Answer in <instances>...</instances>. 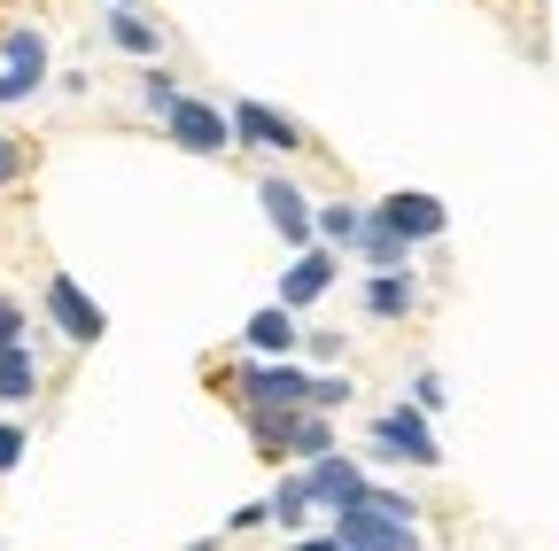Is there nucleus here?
<instances>
[{
  "label": "nucleus",
  "mask_w": 559,
  "mask_h": 551,
  "mask_svg": "<svg viewBox=\"0 0 559 551\" xmlns=\"http://www.w3.org/2000/svg\"><path fill=\"white\" fill-rule=\"evenodd\" d=\"M257 211H264V226L288 241V249H311L319 241V202L288 171H257Z\"/></svg>",
  "instance_id": "4"
},
{
  "label": "nucleus",
  "mask_w": 559,
  "mask_h": 551,
  "mask_svg": "<svg viewBox=\"0 0 559 551\" xmlns=\"http://www.w3.org/2000/svg\"><path fill=\"white\" fill-rule=\"evenodd\" d=\"M24 451H32L24 420H0V474H16V466H24Z\"/></svg>",
  "instance_id": "24"
},
{
  "label": "nucleus",
  "mask_w": 559,
  "mask_h": 551,
  "mask_svg": "<svg viewBox=\"0 0 559 551\" xmlns=\"http://www.w3.org/2000/svg\"><path fill=\"white\" fill-rule=\"evenodd\" d=\"M366 311L373 319H404L412 311V272H366Z\"/></svg>",
  "instance_id": "19"
},
{
  "label": "nucleus",
  "mask_w": 559,
  "mask_h": 551,
  "mask_svg": "<svg viewBox=\"0 0 559 551\" xmlns=\"http://www.w3.org/2000/svg\"><path fill=\"white\" fill-rule=\"evenodd\" d=\"M24 164H32V156H24V141H9V132H0V187H16V179H24Z\"/></svg>",
  "instance_id": "27"
},
{
  "label": "nucleus",
  "mask_w": 559,
  "mask_h": 551,
  "mask_svg": "<svg viewBox=\"0 0 559 551\" xmlns=\"http://www.w3.org/2000/svg\"><path fill=\"white\" fill-rule=\"evenodd\" d=\"M366 443H373V458H396V466H443V443L428 428V411H412V404H389L366 428Z\"/></svg>",
  "instance_id": "6"
},
{
  "label": "nucleus",
  "mask_w": 559,
  "mask_h": 551,
  "mask_svg": "<svg viewBox=\"0 0 559 551\" xmlns=\"http://www.w3.org/2000/svg\"><path fill=\"white\" fill-rule=\"evenodd\" d=\"M373 218L396 233V241H443V226H451V211H443V194H419V187H396V194H381L373 202Z\"/></svg>",
  "instance_id": "10"
},
{
  "label": "nucleus",
  "mask_w": 559,
  "mask_h": 551,
  "mask_svg": "<svg viewBox=\"0 0 559 551\" xmlns=\"http://www.w3.org/2000/svg\"><path fill=\"white\" fill-rule=\"evenodd\" d=\"M288 551H342V543H334V536H296Z\"/></svg>",
  "instance_id": "28"
},
{
  "label": "nucleus",
  "mask_w": 559,
  "mask_h": 551,
  "mask_svg": "<svg viewBox=\"0 0 559 551\" xmlns=\"http://www.w3.org/2000/svg\"><path fill=\"white\" fill-rule=\"evenodd\" d=\"M304 481H311V505L334 520V513H358L366 505V490H373V474L349 458V451H326V458H311L304 466Z\"/></svg>",
  "instance_id": "9"
},
{
  "label": "nucleus",
  "mask_w": 559,
  "mask_h": 551,
  "mask_svg": "<svg viewBox=\"0 0 559 551\" xmlns=\"http://www.w3.org/2000/svg\"><path fill=\"white\" fill-rule=\"evenodd\" d=\"M272 528H288V536H311V481H304V466H280V481H272Z\"/></svg>",
  "instance_id": "14"
},
{
  "label": "nucleus",
  "mask_w": 559,
  "mask_h": 551,
  "mask_svg": "<svg viewBox=\"0 0 559 551\" xmlns=\"http://www.w3.org/2000/svg\"><path fill=\"white\" fill-rule=\"evenodd\" d=\"M257 528H272V505H264V498H249V505L226 513V536H257Z\"/></svg>",
  "instance_id": "23"
},
{
  "label": "nucleus",
  "mask_w": 559,
  "mask_h": 551,
  "mask_svg": "<svg viewBox=\"0 0 559 551\" xmlns=\"http://www.w3.org/2000/svg\"><path fill=\"white\" fill-rule=\"evenodd\" d=\"M334 280H342V256H334L326 241H311V249H296V264H288V272H280V296H272V303L311 311V303H319Z\"/></svg>",
  "instance_id": "13"
},
{
  "label": "nucleus",
  "mask_w": 559,
  "mask_h": 551,
  "mask_svg": "<svg viewBox=\"0 0 559 551\" xmlns=\"http://www.w3.org/2000/svg\"><path fill=\"white\" fill-rule=\"evenodd\" d=\"M349 396H358V388H349V373H311V411H326V420H334Z\"/></svg>",
  "instance_id": "21"
},
{
  "label": "nucleus",
  "mask_w": 559,
  "mask_h": 551,
  "mask_svg": "<svg viewBox=\"0 0 559 551\" xmlns=\"http://www.w3.org/2000/svg\"><path fill=\"white\" fill-rule=\"evenodd\" d=\"M47 62H55V47L39 24H0V109L32 101L47 86Z\"/></svg>",
  "instance_id": "3"
},
{
  "label": "nucleus",
  "mask_w": 559,
  "mask_h": 551,
  "mask_svg": "<svg viewBox=\"0 0 559 551\" xmlns=\"http://www.w3.org/2000/svg\"><path fill=\"white\" fill-rule=\"evenodd\" d=\"M109 9H140V0H109Z\"/></svg>",
  "instance_id": "29"
},
{
  "label": "nucleus",
  "mask_w": 559,
  "mask_h": 551,
  "mask_svg": "<svg viewBox=\"0 0 559 551\" xmlns=\"http://www.w3.org/2000/svg\"><path fill=\"white\" fill-rule=\"evenodd\" d=\"M164 132H171V148H187V156H234V124H226V109L202 101V94H179V109L164 117Z\"/></svg>",
  "instance_id": "8"
},
{
  "label": "nucleus",
  "mask_w": 559,
  "mask_h": 551,
  "mask_svg": "<svg viewBox=\"0 0 559 551\" xmlns=\"http://www.w3.org/2000/svg\"><path fill=\"white\" fill-rule=\"evenodd\" d=\"M179 94H187V86L164 71V62H140V109H148V117H171V109H179Z\"/></svg>",
  "instance_id": "20"
},
{
  "label": "nucleus",
  "mask_w": 559,
  "mask_h": 551,
  "mask_svg": "<svg viewBox=\"0 0 559 551\" xmlns=\"http://www.w3.org/2000/svg\"><path fill=\"white\" fill-rule=\"evenodd\" d=\"M210 388L234 396L241 411H304V404H311V366H296V358H280V366L241 358V366H218V373H210Z\"/></svg>",
  "instance_id": "2"
},
{
  "label": "nucleus",
  "mask_w": 559,
  "mask_h": 551,
  "mask_svg": "<svg viewBox=\"0 0 559 551\" xmlns=\"http://www.w3.org/2000/svg\"><path fill=\"white\" fill-rule=\"evenodd\" d=\"M102 32H109V47L132 55V62H156V55H164V32L148 24V9H109Z\"/></svg>",
  "instance_id": "15"
},
{
  "label": "nucleus",
  "mask_w": 559,
  "mask_h": 551,
  "mask_svg": "<svg viewBox=\"0 0 559 551\" xmlns=\"http://www.w3.org/2000/svg\"><path fill=\"white\" fill-rule=\"evenodd\" d=\"M32 334V311L16 303V296H0V350H9V342H24Z\"/></svg>",
  "instance_id": "25"
},
{
  "label": "nucleus",
  "mask_w": 559,
  "mask_h": 551,
  "mask_svg": "<svg viewBox=\"0 0 559 551\" xmlns=\"http://www.w3.org/2000/svg\"><path fill=\"white\" fill-rule=\"evenodd\" d=\"M358 226H366V202H342V194L319 202V241H326L334 256H342V249H358Z\"/></svg>",
  "instance_id": "18"
},
{
  "label": "nucleus",
  "mask_w": 559,
  "mask_h": 551,
  "mask_svg": "<svg viewBox=\"0 0 559 551\" xmlns=\"http://www.w3.org/2000/svg\"><path fill=\"white\" fill-rule=\"evenodd\" d=\"M304 350H311V358H319V366L334 373V358L349 350V334H342V326H304Z\"/></svg>",
  "instance_id": "22"
},
{
  "label": "nucleus",
  "mask_w": 559,
  "mask_h": 551,
  "mask_svg": "<svg viewBox=\"0 0 559 551\" xmlns=\"http://www.w3.org/2000/svg\"><path fill=\"white\" fill-rule=\"evenodd\" d=\"M296 350H304V326H296L288 303H257V311L241 319V358L280 366V358H296Z\"/></svg>",
  "instance_id": "12"
},
{
  "label": "nucleus",
  "mask_w": 559,
  "mask_h": 551,
  "mask_svg": "<svg viewBox=\"0 0 559 551\" xmlns=\"http://www.w3.org/2000/svg\"><path fill=\"white\" fill-rule=\"evenodd\" d=\"M326 536L342 543V551H419V528L412 520H389V513H334L326 520Z\"/></svg>",
  "instance_id": "11"
},
{
  "label": "nucleus",
  "mask_w": 559,
  "mask_h": 551,
  "mask_svg": "<svg viewBox=\"0 0 559 551\" xmlns=\"http://www.w3.org/2000/svg\"><path fill=\"white\" fill-rule=\"evenodd\" d=\"M412 411H443V373H412Z\"/></svg>",
  "instance_id": "26"
},
{
  "label": "nucleus",
  "mask_w": 559,
  "mask_h": 551,
  "mask_svg": "<svg viewBox=\"0 0 559 551\" xmlns=\"http://www.w3.org/2000/svg\"><path fill=\"white\" fill-rule=\"evenodd\" d=\"M39 303H47V326L70 342V350H94V342L109 334V311H102L79 280H70V272H47V296H39Z\"/></svg>",
  "instance_id": "7"
},
{
  "label": "nucleus",
  "mask_w": 559,
  "mask_h": 551,
  "mask_svg": "<svg viewBox=\"0 0 559 551\" xmlns=\"http://www.w3.org/2000/svg\"><path fill=\"white\" fill-rule=\"evenodd\" d=\"M39 396V358H32V342H9L0 350V411H16Z\"/></svg>",
  "instance_id": "16"
},
{
  "label": "nucleus",
  "mask_w": 559,
  "mask_h": 551,
  "mask_svg": "<svg viewBox=\"0 0 559 551\" xmlns=\"http://www.w3.org/2000/svg\"><path fill=\"white\" fill-rule=\"evenodd\" d=\"M226 124H234V148H257V156H304V124L288 109H272L257 94L226 101Z\"/></svg>",
  "instance_id": "5"
},
{
  "label": "nucleus",
  "mask_w": 559,
  "mask_h": 551,
  "mask_svg": "<svg viewBox=\"0 0 559 551\" xmlns=\"http://www.w3.org/2000/svg\"><path fill=\"white\" fill-rule=\"evenodd\" d=\"M358 256L373 272H412V241H396L381 218H373V202H366V226H358Z\"/></svg>",
  "instance_id": "17"
},
{
  "label": "nucleus",
  "mask_w": 559,
  "mask_h": 551,
  "mask_svg": "<svg viewBox=\"0 0 559 551\" xmlns=\"http://www.w3.org/2000/svg\"><path fill=\"white\" fill-rule=\"evenodd\" d=\"M241 428H249V451L264 458V466H311V458H326V451H342L334 443V420L326 411H241Z\"/></svg>",
  "instance_id": "1"
}]
</instances>
